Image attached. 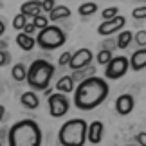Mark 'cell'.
<instances>
[{
	"mask_svg": "<svg viewBox=\"0 0 146 146\" xmlns=\"http://www.w3.org/2000/svg\"><path fill=\"white\" fill-rule=\"evenodd\" d=\"M69 99L63 94H50L49 96V114L52 117H63L69 112Z\"/></svg>",
	"mask_w": 146,
	"mask_h": 146,
	"instance_id": "ba28073f",
	"label": "cell"
},
{
	"mask_svg": "<svg viewBox=\"0 0 146 146\" xmlns=\"http://www.w3.org/2000/svg\"><path fill=\"white\" fill-rule=\"evenodd\" d=\"M87 121L85 119H69L63 123L58 132V141L61 146H83L87 141Z\"/></svg>",
	"mask_w": 146,
	"mask_h": 146,
	"instance_id": "3957f363",
	"label": "cell"
},
{
	"mask_svg": "<svg viewBox=\"0 0 146 146\" xmlns=\"http://www.w3.org/2000/svg\"><path fill=\"white\" fill-rule=\"evenodd\" d=\"M56 7V4L52 2V0H45V2H42V11H47V13H50Z\"/></svg>",
	"mask_w": 146,
	"mask_h": 146,
	"instance_id": "f1b7e54d",
	"label": "cell"
},
{
	"mask_svg": "<svg viewBox=\"0 0 146 146\" xmlns=\"http://www.w3.org/2000/svg\"><path fill=\"white\" fill-rule=\"evenodd\" d=\"M125 24H126V18L123 15H117L115 18H112L108 22H101L99 27H98V33L101 36H110V35H114V33L121 31L123 27H125Z\"/></svg>",
	"mask_w": 146,
	"mask_h": 146,
	"instance_id": "9c48e42d",
	"label": "cell"
},
{
	"mask_svg": "<svg viewBox=\"0 0 146 146\" xmlns=\"http://www.w3.org/2000/svg\"><path fill=\"white\" fill-rule=\"evenodd\" d=\"M33 24H35L36 29L43 31L45 27H49V18H47V16H43V15H40V16H36V18H33Z\"/></svg>",
	"mask_w": 146,
	"mask_h": 146,
	"instance_id": "cb8c5ba5",
	"label": "cell"
},
{
	"mask_svg": "<svg viewBox=\"0 0 146 146\" xmlns=\"http://www.w3.org/2000/svg\"><path fill=\"white\" fill-rule=\"evenodd\" d=\"M137 146H146V132H141V133H137Z\"/></svg>",
	"mask_w": 146,
	"mask_h": 146,
	"instance_id": "1f68e13d",
	"label": "cell"
},
{
	"mask_svg": "<svg viewBox=\"0 0 146 146\" xmlns=\"http://www.w3.org/2000/svg\"><path fill=\"white\" fill-rule=\"evenodd\" d=\"M112 58H114V56H112L110 50H103V49H101L99 52H98V56H96V61H98L99 65H108Z\"/></svg>",
	"mask_w": 146,
	"mask_h": 146,
	"instance_id": "7402d4cb",
	"label": "cell"
},
{
	"mask_svg": "<svg viewBox=\"0 0 146 146\" xmlns=\"http://www.w3.org/2000/svg\"><path fill=\"white\" fill-rule=\"evenodd\" d=\"M11 76H13L15 81H25V78H27V69H25V65H24V63H16V65L13 67V70H11Z\"/></svg>",
	"mask_w": 146,
	"mask_h": 146,
	"instance_id": "ffe728a7",
	"label": "cell"
},
{
	"mask_svg": "<svg viewBox=\"0 0 146 146\" xmlns=\"http://www.w3.org/2000/svg\"><path fill=\"white\" fill-rule=\"evenodd\" d=\"M35 31H36L35 24H33V22H27V24H25V27H24V31H22V33H24V35H27V36H31Z\"/></svg>",
	"mask_w": 146,
	"mask_h": 146,
	"instance_id": "f546056e",
	"label": "cell"
},
{
	"mask_svg": "<svg viewBox=\"0 0 146 146\" xmlns=\"http://www.w3.org/2000/svg\"><path fill=\"white\" fill-rule=\"evenodd\" d=\"M98 11V4L96 2H83L80 7H78V13L81 16H90Z\"/></svg>",
	"mask_w": 146,
	"mask_h": 146,
	"instance_id": "44dd1931",
	"label": "cell"
},
{
	"mask_svg": "<svg viewBox=\"0 0 146 146\" xmlns=\"http://www.w3.org/2000/svg\"><path fill=\"white\" fill-rule=\"evenodd\" d=\"M67 42V36L63 29H60L58 25H49L43 31L38 33L36 36V45L40 47L42 50H54L61 47Z\"/></svg>",
	"mask_w": 146,
	"mask_h": 146,
	"instance_id": "5b68a950",
	"label": "cell"
},
{
	"mask_svg": "<svg viewBox=\"0 0 146 146\" xmlns=\"http://www.w3.org/2000/svg\"><path fill=\"white\" fill-rule=\"evenodd\" d=\"M0 50H7V42L5 40H0Z\"/></svg>",
	"mask_w": 146,
	"mask_h": 146,
	"instance_id": "836d02e7",
	"label": "cell"
},
{
	"mask_svg": "<svg viewBox=\"0 0 146 146\" xmlns=\"http://www.w3.org/2000/svg\"><path fill=\"white\" fill-rule=\"evenodd\" d=\"M9 146H42V130L33 119L15 123L7 132Z\"/></svg>",
	"mask_w": 146,
	"mask_h": 146,
	"instance_id": "7a4b0ae2",
	"label": "cell"
},
{
	"mask_svg": "<svg viewBox=\"0 0 146 146\" xmlns=\"http://www.w3.org/2000/svg\"><path fill=\"white\" fill-rule=\"evenodd\" d=\"M103 132H105V126L101 121H92L87 128V139L88 143L92 144H99L101 139H103Z\"/></svg>",
	"mask_w": 146,
	"mask_h": 146,
	"instance_id": "8fae6325",
	"label": "cell"
},
{
	"mask_svg": "<svg viewBox=\"0 0 146 146\" xmlns=\"http://www.w3.org/2000/svg\"><path fill=\"white\" fill-rule=\"evenodd\" d=\"M94 58V54H92V50H88V49H78L74 54L70 56V61H69V69L72 72H78V70H81V69H87L88 65H90V61Z\"/></svg>",
	"mask_w": 146,
	"mask_h": 146,
	"instance_id": "52a82bcc",
	"label": "cell"
},
{
	"mask_svg": "<svg viewBox=\"0 0 146 146\" xmlns=\"http://www.w3.org/2000/svg\"><path fill=\"white\" fill-rule=\"evenodd\" d=\"M135 42L141 45V49H146V31H139L135 35Z\"/></svg>",
	"mask_w": 146,
	"mask_h": 146,
	"instance_id": "4316f807",
	"label": "cell"
},
{
	"mask_svg": "<svg viewBox=\"0 0 146 146\" xmlns=\"http://www.w3.org/2000/svg\"><path fill=\"white\" fill-rule=\"evenodd\" d=\"M20 103L29 110H36L38 106H40V99H38V96L33 90H27L20 96Z\"/></svg>",
	"mask_w": 146,
	"mask_h": 146,
	"instance_id": "5bb4252c",
	"label": "cell"
},
{
	"mask_svg": "<svg viewBox=\"0 0 146 146\" xmlns=\"http://www.w3.org/2000/svg\"><path fill=\"white\" fill-rule=\"evenodd\" d=\"M4 115H5V108L2 105H0V123H2V119H4Z\"/></svg>",
	"mask_w": 146,
	"mask_h": 146,
	"instance_id": "e575fe53",
	"label": "cell"
},
{
	"mask_svg": "<svg viewBox=\"0 0 146 146\" xmlns=\"http://www.w3.org/2000/svg\"><path fill=\"white\" fill-rule=\"evenodd\" d=\"M16 45H18L22 50H33L36 45V40L33 36H27L24 33H18L16 35Z\"/></svg>",
	"mask_w": 146,
	"mask_h": 146,
	"instance_id": "9a60e30c",
	"label": "cell"
},
{
	"mask_svg": "<svg viewBox=\"0 0 146 146\" xmlns=\"http://www.w3.org/2000/svg\"><path fill=\"white\" fill-rule=\"evenodd\" d=\"M56 90L60 92H72L74 90V81H72L70 76H63L61 80H58V83H56Z\"/></svg>",
	"mask_w": 146,
	"mask_h": 146,
	"instance_id": "d6986e66",
	"label": "cell"
},
{
	"mask_svg": "<svg viewBox=\"0 0 146 146\" xmlns=\"http://www.w3.org/2000/svg\"><path fill=\"white\" fill-rule=\"evenodd\" d=\"M117 15H119V7H106V9L101 11V16H103V20H105V22H108V20H112V18H115Z\"/></svg>",
	"mask_w": 146,
	"mask_h": 146,
	"instance_id": "603a6c76",
	"label": "cell"
},
{
	"mask_svg": "<svg viewBox=\"0 0 146 146\" xmlns=\"http://www.w3.org/2000/svg\"><path fill=\"white\" fill-rule=\"evenodd\" d=\"M4 31H5V24H4V20H0V36L4 35Z\"/></svg>",
	"mask_w": 146,
	"mask_h": 146,
	"instance_id": "d590c367",
	"label": "cell"
},
{
	"mask_svg": "<svg viewBox=\"0 0 146 146\" xmlns=\"http://www.w3.org/2000/svg\"><path fill=\"white\" fill-rule=\"evenodd\" d=\"M108 83L103 78H88L81 81L74 90V106L78 110H94L108 98Z\"/></svg>",
	"mask_w": 146,
	"mask_h": 146,
	"instance_id": "6da1fadb",
	"label": "cell"
},
{
	"mask_svg": "<svg viewBox=\"0 0 146 146\" xmlns=\"http://www.w3.org/2000/svg\"><path fill=\"white\" fill-rule=\"evenodd\" d=\"M7 132H9V130H5V128H2V130H0V141H2V139H7Z\"/></svg>",
	"mask_w": 146,
	"mask_h": 146,
	"instance_id": "d6a6232c",
	"label": "cell"
},
{
	"mask_svg": "<svg viewBox=\"0 0 146 146\" xmlns=\"http://www.w3.org/2000/svg\"><path fill=\"white\" fill-rule=\"evenodd\" d=\"M132 16L135 20H146V5H139L132 11Z\"/></svg>",
	"mask_w": 146,
	"mask_h": 146,
	"instance_id": "484cf974",
	"label": "cell"
},
{
	"mask_svg": "<svg viewBox=\"0 0 146 146\" xmlns=\"http://www.w3.org/2000/svg\"><path fill=\"white\" fill-rule=\"evenodd\" d=\"M133 106H135V101H133L132 94H121V96L115 99V110H117V114H119V115L132 114Z\"/></svg>",
	"mask_w": 146,
	"mask_h": 146,
	"instance_id": "30bf717a",
	"label": "cell"
},
{
	"mask_svg": "<svg viewBox=\"0 0 146 146\" xmlns=\"http://www.w3.org/2000/svg\"><path fill=\"white\" fill-rule=\"evenodd\" d=\"M20 15H24L27 20L40 16L42 15V2H35V0H31V2H24L22 7H20Z\"/></svg>",
	"mask_w": 146,
	"mask_h": 146,
	"instance_id": "7c38bea8",
	"label": "cell"
},
{
	"mask_svg": "<svg viewBox=\"0 0 146 146\" xmlns=\"http://www.w3.org/2000/svg\"><path fill=\"white\" fill-rule=\"evenodd\" d=\"M70 52H63V54H61L60 56V60H58V65H61V67H63V65H69V61H70Z\"/></svg>",
	"mask_w": 146,
	"mask_h": 146,
	"instance_id": "83f0119b",
	"label": "cell"
},
{
	"mask_svg": "<svg viewBox=\"0 0 146 146\" xmlns=\"http://www.w3.org/2000/svg\"><path fill=\"white\" fill-rule=\"evenodd\" d=\"M9 63V52L7 50H0V67Z\"/></svg>",
	"mask_w": 146,
	"mask_h": 146,
	"instance_id": "4dcf8cb0",
	"label": "cell"
},
{
	"mask_svg": "<svg viewBox=\"0 0 146 146\" xmlns=\"http://www.w3.org/2000/svg\"><path fill=\"white\" fill-rule=\"evenodd\" d=\"M94 72H96V67H92V65H88L87 69H81V70H78V72H72V81H85V80H88V78H94Z\"/></svg>",
	"mask_w": 146,
	"mask_h": 146,
	"instance_id": "e0dca14e",
	"label": "cell"
},
{
	"mask_svg": "<svg viewBox=\"0 0 146 146\" xmlns=\"http://www.w3.org/2000/svg\"><path fill=\"white\" fill-rule=\"evenodd\" d=\"M70 16V9L67 5H56V7L49 13V22H58L63 18H69Z\"/></svg>",
	"mask_w": 146,
	"mask_h": 146,
	"instance_id": "2e32d148",
	"label": "cell"
},
{
	"mask_svg": "<svg viewBox=\"0 0 146 146\" xmlns=\"http://www.w3.org/2000/svg\"><path fill=\"white\" fill-rule=\"evenodd\" d=\"M115 38H117V40H115L117 49H126L132 43V40H133V33L132 31H121Z\"/></svg>",
	"mask_w": 146,
	"mask_h": 146,
	"instance_id": "ac0fdd59",
	"label": "cell"
},
{
	"mask_svg": "<svg viewBox=\"0 0 146 146\" xmlns=\"http://www.w3.org/2000/svg\"><path fill=\"white\" fill-rule=\"evenodd\" d=\"M128 146H137V144H128Z\"/></svg>",
	"mask_w": 146,
	"mask_h": 146,
	"instance_id": "8d00e7d4",
	"label": "cell"
},
{
	"mask_svg": "<svg viewBox=\"0 0 146 146\" xmlns=\"http://www.w3.org/2000/svg\"><path fill=\"white\" fill-rule=\"evenodd\" d=\"M0 146H2V143H0Z\"/></svg>",
	"mask_w": 146,
	"mask_h": 146,
	"instance_id": "74e56055",
	"label": "cell"
},
{
	"mask_svg": "<svg viewBox=\"0 0 146 146\" xmlns=\"http://www.w3.org/2000/svg\"><path fill=\"white\" fill-rule=\"evenodd\" d=\"M54 74V65L45 60H36L29 69H27L25 81L29 83L33 90H47L50 78Z\"/></svg>",
	"mask_w": 146,
	"mask_h": 146,
	"instance_id": "277c9868",
	"label": "cell"
},
{
	"mask_svg": "<svg viewBox=\"0 0 146 146\" xmlns=\"http://www.w3.org/2000/svg\"><path fill=\"white\" fill-rule=\"evenodd\" d=\"M128 61H130V69L132 70H143V69H146V49L133 50Z\"/></svg>",
	"mask_w": 146,
	"mask_h": 146,
	"instance_id": "4fadbf2b",
	"label": "cell"
},
{
	"mask_svg": "<svg viewBox=\"0 0 146 146\" xmlns=\"http://www.w3.org/2000/svg\"><path fill=\"white\" fill-rule=\"evenodd\" d=\"M130 69V61H128L126 56H115V58L110 60V63L106 65L105 69V76L108 80H119L128 72Z\"/></svg>",
	"mask_w": 146,
	"mask_h": 146,
	"instance_id": "8992f818",
	"label": "cell"
},
{
	"mask_svg": "<svg viewBox=\"0 0 146 146\" xmlns=\"http://www.w3.org/2000/svg\"><path fill=\"white\" fill-rule=\"evenodd\" d=\"M27 22H29V20H27L24 15H16L15 20H13V27H15V29H18V31H24V27H25Z\"/></svg>",
	"mask_w": 146,
	"mask_h": 146,
	"instance_id": "d4e9b609",
	"label": "cell"
}]
</instances>
